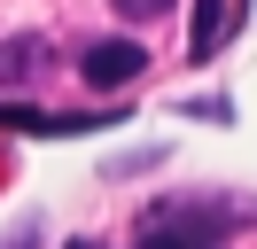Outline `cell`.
Segmentation results:
<instances>
[{
  "mask_svg": "<svg viewBox=\"0 0 257 249\" xmlns=\"http://www.w3.org/2000/svg\"><path fill=\"white\" fill-rule=\"evenodd\" d=\"M78 249H94V241H78Z\"/></svg>",
  "mask_w": 257,
  "mask_h": 249,
  "instance_id": "obj_7",
  "label": "cell"
},
{
  "mask_svg": "<svg viewBox=\"0 0 257 249\" xmlns=\"http://www.w3.org/2000/svg\"><path fill=\"white\" fill-rule=\"evenodd\" d=\"M234 218H249V202H156L141 218V249H226Z\"/></svg>",
  "mask_w": 257,
  "mask_h": 249,
  "instance_id": "obj_1",
  "label": "cell"
},
{
  "mask_svg": "<svg viewBox=\"0 0 257 249\" xmlns=\"http://www.w3.org/2000/svg\"><path fill=\"white\" fill-rule=\"evenodd\" d=\"M39 78V39H0V86Z\"/></svg>",
  "mask_w": 257,
  "mask_h": 249,
  "instance_id": "obj_5",
  "label": "cell"
},
{
  "mask_svg": "<svg viewBox=\"0 0 257 249\" xmlns=\"http://www.w3.org/2000/svg\"><path fill=\"white\" fill-rule=\"evenodd\" d=\"M117 16L125 24H156V16H172V0H117Z\"/></svg>",
  "mask_w": 257,
  "mask_h": 249,
  "instance_id": "obj_6",
  "label": "cell"
},
{
  "mask_svg": "<svg viewBox=\"0 0 257 249\" xmlns=\"http://www.w3.org/2000/svg\"><path fill=\"white\" fill-rule=\"evenodd\" d=\"M109 117H47V109H24V101H0V133H94Z\"/></svg>",
  "mask_w": 257,
  "mask_h": 249,
  "instance_id": "obj_3",
  "label": "cell"
},
{
  "mask_svg": "<svg viewBox=\"0 0 257 249\" xmlns=\"http://www.w3.org/2000/svg\"><path fill=\"white\" fill-rule=\"evenodd\" d=\"M226 24H234V0H195V62H210V55H218Z\"/></svg>",
  "mask_w": 257,
  "mask_h": 249,
  "instance_id": "obj_4",
  "label": "cell"
},
{
  "mask_svg": "<svg viewBox=\"0 0 257 249\" xmlns=\"http://www.w3.org/2000/svg\"><path fill=\"white\" fill-rule=\"evenodd\" d=\"M78 70H86V86H101V93H109V86H133V78L148 70V47L141 39H94L78 55Z\"/></svg>",
  "mask_w": 257,
  "mask_h": 249,
  "instance_id": "obj_2",
  "label": "cell"
}]
</instances>
